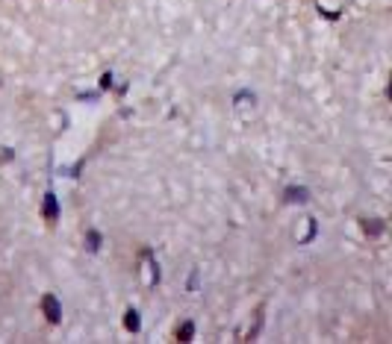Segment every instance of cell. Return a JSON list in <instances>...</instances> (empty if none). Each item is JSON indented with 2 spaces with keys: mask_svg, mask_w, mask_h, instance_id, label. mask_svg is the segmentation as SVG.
Listing matches in <instances>:
<instances>
[{
  "mask_svg": "<svg viewBox=\"0 0 392 344\" xmlns=\"http://www.w3.org/2000/svg\"><path fill=\"white\" fill-rule=\"evenodd\" d=\"M41 312H45V318H47V324H59L62 321V303L56 300V295H45L41 297Z\"/></svg>",
  "mask_w": 392,
  "mask_h": 344,
  "instance_id": "1",
  "label": "cell"
},
{
  "mask_svg": "<svg viewBox=\"0 0 392 344\" xmlns=\"http://www.w3.org/2000/svg\"><path fill=\"white\" fill-rule=\"evenodd\" d=\"M41 218L47 221V227H54L59 221V200H56L54 192L45 194V203H41Z\"/></svg>",
  "mask_w": 392,
  "mask_h": 344,
  "instance_id": "2",
  "label": "cell"
},
{
  "mask_svg": "<svg viewBox=\"0 0 392 344\" xmlns=\"http://www.w3.org/2000/svg\"><path fill=\"white\" fill-rule=\"evenodd\" d=\"M174 336H177V341H192L195 339V324H192V321H183Z\"/></svg>",
  "mask_w": 392,
  "mask_h": 344,
  "instance_id": "6",
  "label": "cell"
},
{
  "mask_svg": "<svg viewBox=\"0 0 392 344\" xmlns=\"http://www.w3.org/2000/svg\"><path fill=\"white\" fill-rule=\"evenodd\" d=\"M124 330H127V332H139V330H142V318H139L136 309H127V312H124Z\"/></svg>",
  "mask_w": 392,
  "mask_h": 344,
  "instance_id": "4",
  "label": "cell"
},
{
  "mask_svg": "<svg viewBox=\"0 0 392 344\" xmlns=\"http://www.w3.org/2000/svg\"><path fill=\"white\" fill-rule=\"evenodd\" d=\"M360 227H363L366 236H380L386 229V224L380 221V218H360Z\"/></svg>",
  "mask_w": 392,
  "mask_h": 344,
  "instance_id": "3",
  "label": "cell"
},
{
  "mask_svg": "<svg viewBox=\"0 0 392 344\" xmlns=\"http://www.w3.org/2000/svg\"><path fill=\"white\" fill-rule=\"evenodd\" d=\"M100 86L109 89V86H112V74H103V77H100Z\"/></svg>",
  "mask_w": 392,
  "mask_h": 344,
  "instance_id": "8",
  "label": "cell"
},
{
  "mask_svg": "<svg viewBox=\"0 0 392 344\" xmlns=\"http://www.w3.org/2000/svg\"><path fill=\"white\" fill-rule=\"evenodd\" d=\"M283 200L286 203H307L309 200V192L307 189H295V185H292V189L283 192Z\"/></svg>",
  "mask_w": 392,
  "mask_h": 344,
  "instance_id": "5",
  "label": "cell"
},
{
  "mask_svg": "<svg viewBox=\"0 0 392 344\" xmlns=\"http://www.w3.org/2000/svg\"><path fill=\"white\" fill-rule=\"evenodd\" d=\"M86 242H89V250H91V253H98V250H100V233L89 229V233H86Z\"/></svg>",
  "mask_w": 392,
  "mask_h": 344,
  "instance_id": "7",
  "label": "cell"
}]
</instances>
